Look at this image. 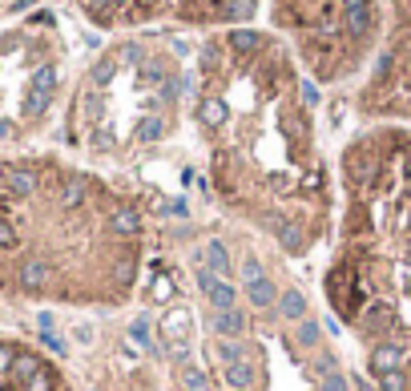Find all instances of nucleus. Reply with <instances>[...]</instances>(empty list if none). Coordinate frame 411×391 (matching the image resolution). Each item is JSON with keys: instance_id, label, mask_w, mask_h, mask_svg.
Wrapping results in <instances>:
<instances>
[{"instance_id": "24", "label": "nucleus", "mask_w": 411, "mask_h": 391, "mask_svg": "<svg viewBox=\"0 0 411 391\" xmlns=\"http://www.w3.org/2000/svg\"><path fill=\"white\" fill-rule=\"evenodd\" d=\"M302 101H307V105H314V101H319V93H314L311 81H302Z\"/></svg>"}, {"instance_id": "16", "label": "nucleus", "mask_w": 411, "mask_h": 391, "mask_svg": "<svg viewBox=\"0 0 411 391\" xmlns=\"http://www.w3.org/2000/svg\"><path fill=\"white\" fill-rule=\"evenodd\" d=\"M181 387H186V391H210V379H206V371H202V367H194V363H181Z\"/></svg>"}, {"instance_id": "3", "label": "nucleus", "mask_w": 411, "mask_h": 391, "mask_svg": "<svg viewBox=\"0 0 411 391\" xmlns=\"http://www.w3.org/2000/svg\"><path fill=\"white\" fill-rule=\"evenodd\" d=\"M214 331H218V339H242L246 335V310H218L214 315Z\"/></svg>"}, {"instance_id": "26", "label": "nucleus", "mask_w": 411, "mask_h": 391, "mask_svg": "<svg viewBox=\"0 0 411 391\" xmlns=\"http://www.w3.org/2000/svg\"><path fill=\"white\" fill-rule=\"evenodd\" d=\"M407 65H411V45H407Z\"/></svg>"}, {"instance_id": "18", "label": "nucleus", "mask_w": 411, "mask_h": 391, "mask_svg": "<svg viewBox=\"0 0 411 391\" xmlns=\"http://www.w3.org/2000/svg\"><path fill=\"white\" fill-rule=\"evenodd\" d=\"M153 206H158V214H165V218H186V214H190V202H181V198H153Z\"/></svg>"}, {"instance_id": "4", "label": "nucleus", "mask_w": 411, "mask_h": 391, "mask_svg": "<svg viewBox=\"0 0 411 391\" xmlns=\"http://www.w3.org/2000/svg\"><path fill=\"white\" fill-rule=\"evenodd\" d=\"M202 262H206L214 275H222V278H230V270H234L230 250H226V242H222V238H210V242L202 246Z\"/></svg>"}, {"instance_id": "15", "label": "nucleus", "mask_w": 411, "mask_h": 391, "mask_svg": "<svg viewBox=\"0 0 411 391\" xmlns=\"http://www.w3.org/2000/svg\"><path fill=\"white\" fill-rule=\"evenodd\" d=\"M165 133V121L158 114H149V117H141V121H137V130H133V137H137V142H158V137H162Z\"/></svg>"}, {"instance_id": "7", "label": "nucleus", "mask_w": 411, "mask_h": 391, "mask_svg": "<svg viewBox=\"0 0 411 391\" xmlns=\"http://www.w3.org/2000/svg\"><path fill=\"white\" fill-rule=\"evenodd\" d=\"M279 315L291 319V323H302V319H307V294L298 291V287H286V291L279 294Z\"/></svg>"}, {"instance_id": "22", "label": "nucleus", "mask_w": 411, "mask_h": 391, "mask_svg": "<svg viewBox=\"0 0 411 391\" xmlns=\"http://www.w3.org/2000/svg\"><path fill=\"white\" fill-rule=\"evenodd\" d=\"M130 339L133 343H146V347H149V319H133V323H130Z\"/></svg>"}, {"instance_id": "10", "label": "nucleus", "mask_w": 411, "mask_h": 391, "mask_svg": "<svg viewBox=\"0 0 411 391\" xmlns=\"http://www.w3.org/2000/svg\"><path fill=\"white\" fill-rule=\"evenodd\" d=\"M226 114H230V109H226V101L222 97H202L197 101V121L210 125V130H218V125L226 121Z\"/></svg>"}, {"instance_id": "2", "label": "nucleus", "mask_w": 411, "mask_h": 391, "mask_svg": "<svg viewBox=\"0 0 411 391\" xmlns=\"http://www.w3.org/2000/svg\"><path fill=\"white\" fill-rule=\"evenodd\" d=\"M194 278H197V287H202V294L210 299V307H214V310H230L234 303H238V291H234V282H230V278H222V275H214V270L202 262V250H197Z\"/></svg>"}, {"instance_id": "14", "label": "nucleus", "mask_w": 411, "mask_h": 391, "mask_svg": "<svg viewBox=\"0 0 411 391\" xmlns=\"http://www.w3.org/2000/svg\"><path fill=\"white\" fill-rule=\"evenodd\" d=\"M226 45H230L234 53H254L258 45H263V33H254V29H230Z\"/></svg>"}, {"instance_id": "25", "label": "nucleus", "mask_w": 411, "mask_h": 391, "mask_svg": "<svg viewBox=\"0 0 411 391\" xmlns=\"http://www.w3.org/2000/svg\"><path fill=\"white\" fill-rule=\"evenodd\" d=\"M73 335H77V343H93V331H89V327H77V331H73Z\"/></svg>"}, {"instance_id": "8", "label": "nucleus", "mask_w": 411, "mask_h": 391, "mask_svg": "<svg viewBox=\"0 0 411 391\" xmlns=\"http://www.w3.org/2000/svg\"><path fill=\"white\" fill-rule=\"evenodd\" d=\"M399 359H403V347L399 343H383V347H375V355H371V371L375 375L399 371Z\"/></svg>"}, {"instance_id": "21", "label": "nucleus", "mask_w": 411, "mask_h": 391, "mask_svg": "<svg viewBox=\"0 0 411 391\" xmlns=\"http://www.w3.org/2000/svg\"><path fill=\"white\" fill-rule=\"evenodd\" d=\"M330 371H339V363H335V355H330V351H319V355H314V375L323 379V375H330Z\"/></svg>"}, {"instance_id": "9", "label": "nucleus", "mask_w": 411, "mask_h": 391, "mask_svg": "<svg viewBox=\"0 0 411 391\" xmlns=\"http://www.w3.org/2000/svg\"><path fill=\"white\" fill-rule=\"evenodd\" d=\"M109 226H113L117 238H133V234L141 230V214L133 210V206H117L113 218H109Z\"/></svg>"}, {"instance_id": "11", "label": "nucleus", "mask_w": 411, "mask_h": 391, "mask_svg": "<svg viewBox=\"0 0 411 391\" xmlns=\"http://www.w3.org/2000/svg\"><path fill=\"white\" fill-rule=\"evenodd\" d=\"M162 335L165 339H174V343L186 339V335H190V310H181V307L169 310V315L162 319Z\"/></svg>"}, {"instance_id": "20", "label": "nucleus", "mask_w": 411, "mask_h": 391, "mask_svg": "<svg viewBox=\"0 0 411 391\" xmlns=\"http://www.w3.org/2000/svg\"><path fill=\"white\" fill-rule=\"evenodd\" d=\"M319 391H351V379H347L343 371H330L319 379Z\"/></svg>"}, {"instance_id": "6", "label": "nucleus", "mask_w": 411, "mask_h": 391, "mask_svg": "<svg viewBox=\"0 0 411 391\" xmlns=\"http://www.w3.org/2000/svg\"><path fill=\"white\" fill-rule=\"evenodd\" d=\"M254 359H242V363H230V367H222V383L230 391H250L254 387Z\"/></svg>"}, {"instance_id": "5", "label": "nucleus", "mask_w": 411, "mask_h": 391, "mask_svg": "<svg viewBox=\"0 0 411 391\" xmlns=\"http://www.w3.org/2000/svg\"><path fill=\"white\" fill-rule=\"evenodd\" d=\"M279 287L270 282V278H258V282H246V303L254 310H270V307H279Z\"/></svg>"}, {"instance_id": "27", "label": "nucleus", "mask_w": 411, "mask_h": 391, "mask_svg": "<svg viewBox=\"0 0 411 391\" xmlns=\"http://www.w3.org/2000/svg\"><path fill=\"white\" fill-rule=\"evenodd\" d=\"M4 158H8V153H0V165H4Z\"/></svg>"}, {"instance_id": "13", "label": "nucleus", "mask_w": 411, "mask_h": 391, "mask_svg": "<svg viewBox=\"0 0 411 391\" xmlns=\"http://www.w3.org/2000/svg\"><path fill=\"white\" fill-rule=\"evenodd\" d=\"M214 359L222 363V367H230V363H242V359H250V355H246V347H242L238 339H218Z\"/></svg>"}, {"instance_id": "23", "label": "nucleus", "mask_w": 411, "mask_h": 391, "mask_svg": "<svg viewBox=\"0 0 411 391\" xmlns=\"http://www.w3.org/2000/svg\"><path fill=\"white\" fill-rule=\"evenodd\" d=\"M379 379H383V391H407L403 371H387V375H379Z\"/></svg>"}, {"instance_id": "19", "label": "nucleus", "mask_w": 411, "mask_h": 391, "mask_svg": "<svg viewBox=\"0 0 411 391\" xmlns=\"http://www.w3.org/2000/svg\"><path fill=\"white\" fill-rule=\"evenodd\" d=\"M295 339H298V347H307V351L319 347V323H314V319H302L298 331H295Z\"/></svg>"}, {"instance_id": "17", "label": "nucleus", "mask_w": 411, "mask_h": 391, "mask_svg": "<svg viewBox=\"0 0 411 391\" xmlns=\"http://www.w3.org/2000/svg\"><path fill=\"white\" fill-rule=\"evenodd\" d=\"M238 275H242V287H246V282H258V278H266L263 259H258V254H246V259L238 262Z\"/></svg>"}, {"instance_id": "12", "label": "nucleus", "mask_w": 411, "mask_h": 391, "mask_svg": "<svg viewBox=\"0 0 411 391\" xmlns=\"http://www.w3.org/2000/svg\"><path fill=\"white\" fill-rule=\"evenodd\" d=\"M274 234H279V242H282V250H286V254H302V250H307V234H302V230L295 226V222H286V226H274Z\"/></svg>"}, {"instance_id": "1", "label": "nucleus", "mask_w": 411, "mask_h": 391, "mask_svg": "<svg viewBox=\"0 0 411 391\" xmlns=\"http://www.w3.org/2000/svg\"><path fill=\"white\" fill-rule=\"evenodd\" d=\"M0 391H65V383L41 351L0 335Z\"/></svg>"}]
</instances>
